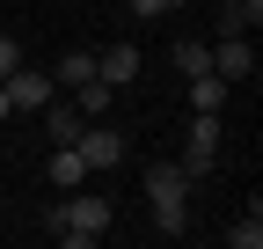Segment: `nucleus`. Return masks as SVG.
Returning <instances> with one entry per match:
<instances>
[{
  "label": "nucleus",
  "mask_w": 263,
  "mask_h": 249,
  "mask_svg": "<svg viewBox=\"0 0 263 249\" xmlns=\"http://www.w3.org/2000/svg\"><path fill=\"white\" fill-rule=\"evenodd\" d=\"M110 198H95V191H66L51 212H44V227H51V242H66V249H88V242H103L110 235Z\"/></svg>",
  "instance_id": "obj_1"
},
{
  "label": "nucleus",
  "mask_w": 263,
  "mask_h": 249,
  "mask_svg": "<svg viewBox=\"0 0 263 249\" xmlns=\"http://www.w3.org/2000/svg\"><path fill=\"white\" fill-rule=\"evenodd\" d=\"M139 183H146L154 227H161V235H190V169H183V162H161V169H146Z\"/></svg>",
  "instance_id": "obj_2"
},
{
  "label": "nucleus",
  "mask_w": 263,
  "mask_h": 249,
  "mask_svg": "<svg viewBox=\"0 0 263 249\" xmlns=\"http://www.w3.org/2000/svg\"><path fill=\"white\" fill-rule=\"evenodd\" d=\"M219 110H190V139H183V169H190V183L197 176H212L219 169Z\"/></svg>",
  "instance_id": "obj_3"
},
{
  "label": "nucleus",
  "mask_w": 263,
  "mask_h": 249,
  "mask_svg": "<svg viewBox=\"0 0 263 249\" xmlns=\"http://www.w3.org/2000/svg\"><path fill=\"white\" fill-rule=\"evenodd\" d=\"M73 147H81V162H88V176H95V169H117V162H124V139H117V124H103V117H88Z\"/></svg>",
  "instance_id": "obj_4"
},
{
  "label": "nucleus",
  "mask_w": 263,
  "mask_h": 249,
  "mask_svg": "<svg viewBox=\"0 0 263 249\" xmlns=\"http://www.w3.org/2000/svg\"><path fill=\"white\" fill-rule=\"evenodd\" d=\"M0 88H8V110H44L59 81H51V74H37V66H15V74L0 81Z\"/></svg>",
  "instance_id": "obj_5"
},
{
  "label": "nucleus",
  "mask_w": 263,
  "mask_h": 249,
  "mask_svg": "<svg viewBox=\"0 0 263 249\" xmlns=\"http://www.w3.org/2000/svg\"><path fill=\"white\" fill-rule=\"evenodd\" d=\"M212 74H219L227 88H241V81L256 74V51H249V37H219V44H212Z\"/></svg>",
  "instance_id": "obj_6"
},
{
  "label": "nucleus",
  "mask_w": 263,
  "mask_h": 249,
  "mask_svg": "<svg viewBox=\"0 0 263 249\" xmlns=\"http://www.w3.org/2000/svg\"><path fill=\"white\" fill-rule=\"evenodd\" d=\"M95 81H103V88H132V81H139V51H132V44H103V51H95Z\"/></svg>",
  "instance_id": "obj_7"
},
{
  "label": "nucleus",
  "mask_w": 263,
  "mask_h": 249,
  "mask_svg": "<svg viewBox=\"0 0 263 249\" xmlns=\"http://www.w3.org/2000/svg\"><path fill=\"white\" fill-rule=\"evenodd\" d=\"M81 124H88V117H81L73 103H44V132H51V147H73Z\"/></svg>",
  "instance_id": "obj_8"
},
{
  "label": "nucleus",
  "mask_w": 263,
  "mask_h": 249,
  "mask_svg": "<svg viewBox=\"0 0 263 249\" xmlns=\"http://www.w3.org/2000/svg\"><path fill=\"white\" fill-rule=\"evenodd\" d=\"M51 183H59V191H81V183H88L81 147H51Z\"/></svg>",
  "instance_id": "obj_9"
},
{
  "label": "nucleus",
  "mask_w": 263,
  "mask_h": 249,
  "mask_svg": "<svg viewBox=\"0 0 263 249\" xmlns=\"http://www.w3.org/2000/svg\"><path fill=\"white\" fill-rule=\"evenodd\" d=\"M190 110H227V81L219 74H190Z\"/></svg>",
  "instance_id": "obj_10"
},
{
  "label": "nucleus",
  "mask_w": 263,
  "mask_h": 249,
  "mask_svg": "<svg viewBox=\"0 0 263 249\" xmlns=\"http://www.w3.org/2000/svg\"><path fill=\"white\" fill-rule=\"evenodd\" d=\"M110 96H117V88H103V81H81V88H73V110H81V117H110Z\"/></svg>",
  "instance_id": "obj_11"
},
{
  "label": "nucleus",
  "mask_w": 263,
  "mask_h": 249,
  "mask_svg": "<svg viewBox=\"0 0 263 249\" xmlns=\"http://www.w3.org/2000/svg\"><path fill=\"white\" fill-rule=\"evenodd\" d=\"M51 81H66V88H81V81H95V51H66Z\"/></svg>",
  "instance_id": "obj_12"
},
{
  "label": "nucleus",
  "mask_w": 263,
  "mask_h": 249,
  "mask_svg": "<svg viewBox=\"0 0 263 249\" xmlns=\"http://www.w3.org/2000/svg\"><path fill=\"white\" fill-rule=\"evenodd\" d=\"M176 74H212V44H176Z\"/></svg>",
  "instance_id": "obj_13"
},
{
  "label": "nucleus",
  "mask_w": 263,
  "mask_h": 249,
  "mask_svg": "<svg viewBox=\"0 0 263 249\" xmlns=\"http://www.w3.org/2000/svg\"><path fill=\"white\" fill-rule=\"evenodd\" d=\"M227 242H234V249H256V242H263V212L249 205V212H241V220H234V227H227Z\"/></svg>",
  "instance_id": "obj_14"
},
{
  "label": "nucleus",
  "mask_w": 263,
  "mask_h": 249,
  "mask_svg": "<svg viewBox=\"0 0 263 249\" xmlns=\"http://www.w3.org/2000/svg\"><path fill=\"white\" fill-rule=\"evenodd\" d=\"M263 15H249V8H219V37H249Z\"/></svg>",
  "instance_id": "obj_15"
},
{
  "label": "nucleus",
  "mask_w": 263,
  "mask_h": 249,
  "mask_svg": "<svg viewBox=\"0 0 263 249\" xmlns=\"http://www.w3.org/2000/svg\"><path fill=\"white\" fill-rule=\"evenodd\" d=\"M183 8V0H132V15H139V22H161V15H176Z\"/></svg>",
  "instance_id": "obj_16"
},
{
  "label": "nucleus",
  "mask_w": 263,
  "mask_h": 249,
  "mask_svg": "<svg viewBox=\"0 0 263 249\" xmlns=\"http://www.w3.org/2000/svg\"><path fill=\"white\" fill-rule=\"evenodd\" d=\"M15 66H22V44H15V37H0V81H8Z\"/></svg>",
  "instance_id": "obj_17"
},
{
  "label": "nucleus",
  "mask_w": 263,
  "mask_h": 249,
  "mask_svg": "<svg viewBox=\"0 0 263 249\" xmlns=\"http://www.w3.org/2000/svg\"><path fill=\"white\" fill-rule=\"evenodd\" d=\"M219 8H249V15H263V0H219Z\"/></svg>",
  "instance_id": "obj_18"
},
{
  "label": "nucleus",
  "mask_w": 263,
  "mask_h": 249,
  "mask_svg": "<svg viewBox=\"0 0 263 249\" xmlns=\"http://www.w3.org/2000/svg\"><path fill=\"white\" fill-rule=\"evenodd\" d=\"M0 117H8V88H0Z\"/></svg>",
  "instance_id": "obj_19"
}]
</instances>
